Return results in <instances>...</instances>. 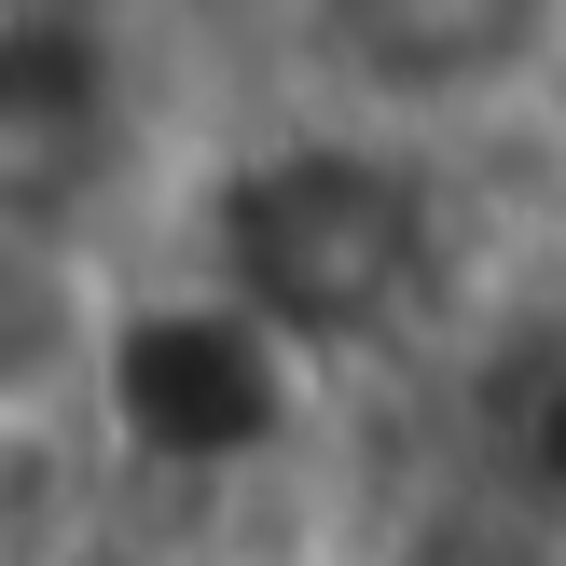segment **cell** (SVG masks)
<instances>
[{"instance_id":"1","label":"cell","mask_w":566,"mask_h":566,"mask_svg":"<svg viewBox=\"0 0 566 566\" xmlns=\"http://www.w3.org/2000/svg\"><path fill=\"white\" fill-rule=\"evenodd\" d=\"M111 304H125V235L0 193V429H70V415H97Z\"/></svg>"}]
</instances>
